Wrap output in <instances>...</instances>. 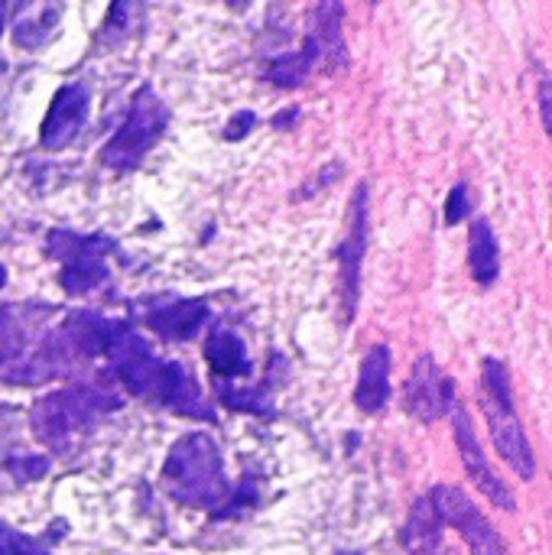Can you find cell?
Here are the masks:
<instances>
[{"label":"cell","mask_w":552,"mask_h":555,"mask_svg":"<svg viewBox=\"0 0 552 555\" xmlns=\"http://www.w3.org/2000/svg\"><path fill=\"white\" fill-rule=\"evenodd\" d=\"M163 488L172 501L215 514H221L234 494L224 475V459L218 442L202 433H192L169 449L163 465Z\"/></svg>","instance_id":"1"},{"label":"cell","mask_w":552,"mask_h":555,"mask_svg":"<svg viewBox=\"0 0 552 555\" xmlns=\"http://www.w3.org/2000/svg\"><path fill=\"white\" fill-rule=\"evenodd\" d=\"M117 406L120 403L114 393L91 387V384H75V387H65V390L42 397L29 413V426L42 446L65 452L81 436H88L107 413H114Z\"/></svg>","instance_id":"2"},{"label":"cell","mask_w":552,"mask_h":555,"mask_svg":"<svg viewBox=\"0 0 552 555\" xmlns=\"http://www.w3.org/2000/svg\"><path fill=\"white\" fill-rule=\"evenodd\" d=\"M482 406L488 416L491 442L498 455L517 472L524 481L537 475V459L530 449V439L524 433V423L514 406V387H511V371L504 367L501 358H485L482 364Z\"/></svg>","instance_id":"3"},{"label":"cell","mask_w":552,"mask_h":555,"mask_svg":"<svg viewBox=\"0 0 552 555\" xmlns=\"http://www.w3.org/2000/svg\"><path fill=\"white\" fill-rule=\"evenodd\" d=\"M312 16L316 20H312V29L306 36L303 49L270 62L267 78L277 88H299L316 72V65L335 68L345 62V36H342L345 7L342 3H319Z\"/></svg>","instance_id":"4"},{"label":"cell","mask_w":552,"mask_h":555,"mask_svg":"<svg viewBox=\"0 0 552 555\" xmlns=\"http://www.w3.org/2000/svg\"><path fill=\"white\" fill-rule=\"evenodd\" d=\"M169 127V107L163 104V98L143 85L127 111V120L120 124V130L104 143V153H101V163L114 172H130L137 169L146 153L163 140Z\"/></svg>","instance_id":"5"},{"label":"cell","mask_w":552,"mask_h":555,"mask_svg":"<svg viewBox=\"0 0 552 555\" xmlns=\"http://www.w3.org/2000/svg\"><path fill=\"white\" fill-rule=\"evenodd\" d=\"M46 250L62 263V289L68 296H88L111 280V254L117 244L107 234H72L52 231L46 237Z\"/></svg>","instance_id":"6"},{"label":"cell","mask_w":552,"mask_h":555,"mask_svg":"<svg viewBox=\"0 0 552 555\" xmlns=\"http://www.w3.org/2000/svg\"><path fill=\"white\" fill-rule=\"evenodd\" d=\"M436 511V517L449 527H455L468 550L475 555H511L504 537L495 530V524L478 511V504L455 485H436L426 498Z\"/></svg>","instance_id":"7"},{"label":"cell","mask_w":552,"mask_h":555,"mask_svg":"<svg viewBox=\"0 0 552 555\" xmlns=\"http://www.w3.org/2000/svg\"><path fill=\"white\" fill-rule=\"evenodd\" d=\"M452 429H455V446H459V459L465 465V475L472 478V485L501 511H517V498L514 491L504 485V478L491 468L482 442H478V433H475V423H472V413L459 403L452 410Z\"/></svg>","instance_id":"8"},{"label":"cell","mask_w":552,"mask_h":555,"mask_svg":"<svg viewBox=\"0 0 552 555\" xmlns=\"http://www.w3.org/2000/svg\"><path fill=\"white\" fill-rule=\"evenodd\" d=\"M403 406L420 423H436L459 406L455 380L433 361V354H423L413 364V374H410L407 390H403Z\"/></svg>","instance_id":"9"},{"label":"cell","mask_w":552,"mask_h":555,"mask_svg":"<svg viewBox=\"0 0 552 555\" xmlns=\"http://www.w3.org/2000/svg\"><path fill=\"white\" fill-rule=\"evenodd\" d=\"M368 254V185H358L351 195V221L348 234L338 244V267H342V306L345 319H355L358 296H361V263Z\"/></svg>","instance_id":"10"},{"label":"cell","mask_w":552,"mask_h":555,"mask_svg":"<svg viewBox=\"0 0 552 555\" xmlns=\"http://www.w3.org/2000/svg\"><path fill=\"white\" fill-rule=\"evenodd\" d=\"M88 107H91V98H88V88L81 81H72V85H62L49 104V114L42 120V130H39V140L46 150H62L68 146L85 120H88Z\"/></svg>","instance_id":"11"},{"label":"cell","mask_w":552,"mask_h":555,"mask_svg":"<svg viewBox=\"0 0 552 555\" xmlns=\"http://www.w3.org/2000/svg\"><path fill=\"white\" fill-rule=\"evenodd\" d=\"M211 322V306L202 299H169L143 309V325L163 341H189Z\"/></svg>","instance_id":"12"},{"label":"cell","mask_w":552,"mask_h":555,"mask_svg":"<svg viewBox=\"0 0 552 555\" xmlns=\"http://www.w3.org/2000/svg\"><path fill=\"white\" fill-rule=\"evenodd\" d=\"M156 406H166L179 416L198 420V423H215V410L208 406V400L202 397L192 371L179 361H166L163 364V377L156 387Z\"/></svg>","instance_id":"13"},{"label":"cell","mask_w":552,"mask_h":555,"mask_svg":"<svg viewBox=\"0 0 552 555\" xmlns=\"http://www.w3.org/2000/svg\"><path fill=\"white\" fill-rule=\"evenodd\" d=\"M390 400V348L387 345H374L364 361H361V374H358V387H355V403L361 413H381Z\"/></svg>","instance_id":"14"},{"label":"cell","mask_w":552,"mask_h":555,"mask_svg":"<svg viewBox=\"0 0 552 555\" xmlns=\"http://www.w3.org/2000/svg\"><path fill=\"white\" fill-rule=\"evenodd\" d=\"M468 267L482 289H491L501 276V247L488 218H475L468 228Z\"/></svg>","instance_id":"15"},{"label":"cell","mask_w":552,"mask_h":555,"mask_svg":"<svg viewBox=\"0 0 552 555\" xmlns=\"http://www.w3.org/2000/svg\"><path fill=\"white\" fill-rule=\"evenodd\" d=\"M205 358H208L211 374H215L221 384L251 374L247 348H244V341H241L234 332H228V328H218V332L208 335V341H205Z\"/></svg>","instance_id":"16"},{"label":"cell","mask_w":552,"mask_h":555,"mask_svg":"<svg viewBox=\"0 0 552 555\" xmlns=\"http://www.w3.org/2000/svg\"><path fill=\"white\" fill-rule=\"evenodd\" d=\"M403 550L410 555H446L442 543V520L436 517L433 504L423 498L413 504L407 527H403Z\"/></svg>","instance_id":"17"},{"label":"cell","mask_w":552,"mask_h":555,"mask_svg":"<svg viewBox=\"0 0 552 555\" xmlns=\"http://www.w3.org/2000/svg\"><path fill=\"white\" fill-rule=\"evenodd\" d=\"M29 345V325L23 319V309H0V371L13 374L23 364V351Z\"/></svg>","instance_id":"18"},{"label":"cell","mask_w":552,"mask_h":555,"mask_svg":"<svg viewBox=\"0 0 552 555\" xmlns=\"http://www.w3.org/2000/svg\"><path fill=\"white\" fill-rule=\"evenodd\" d=\"M0 555H52L49 546L36 537H26L7 524H0Z\"/></svg>","instance_id":"19"},{"label":"cell","mask_w":552,"mask_h":555,"mask_svg":"<svg viewBox=\"0 0 552 555\" xmlns=\"http://www.w3.org/2000/svg\"><path fill=\"white\" fill-rule=\"evenodd\" d=\"M472 211V202H468V182H459L452 192H449V202H446V224H459L465 221Z\"/></svg>","instance_id":"20"},{"label":"cell","mask_w":552,"mask_h":555,"mask_svg":"<svg viewBox=\"0 0 552 555\" xmlns=\"http://www.w3.org/2000/svg\"><path fill=\"white\" fill-rule=\"evenodd\" d=\"M10 472L16 481H36L49 472V462L46 459H16V462H10Z\"/></svg>","instance_id":"21"},{"label":"cell","mask_w":552,"mask_h":555,"mask_svg":"<svg viewBox=\"0 0 552 555\" xmlns=\"http://www.w3.org/2000/svg\"><path fill=\"white\" fill-rule=\"evenodd\" d=\"M537 104H540V117H543V130L552 140V78L543 75L540 78V88H537Z\"/></svg>","instance_id":"22"},{"label":"cell","mask_w":552,"mask_h":555,"mask_svg":"<svg viewBox=\"0 0 552 555\" xmlns=\"http://www.w3.org/2000/svg\"><path fill=\"white\" fill-rule=\"evenodd\" d=\"M254 120H257V117H254L251 111H241V114H234V117H231V127L224 130V137H228V140H241V137H244V133L254 127Z\"/></svg>","instance_id":"23"},{"label":"cell","mask_w":552,"mask_h":555,"mask_svg":"<svg viewBox=\"0 0 552 555\" xmlns=\"http://www.w3.org/2000/svg\"><path fill=\"white\" fill-rule=\"evenodd\" d=\"M10 3H0V33H3V26H7V16H10Z\"/></svg>","instance_id":"24"},{"label":"cell","mask_w":552,"mask_h":555,"mask_svg":"<svg viewBox=\"0 0 552 555\" xmlns=\"http://www.w3.org/2000/svg\"><path fill=\"white\" fill-rule=\"evenodd\" d=\"M7 286V270H3V263H0V289Z\"/></svg>","instance_id":"25"},{"label":"cell","mask_w":552,"mask_h":555,"mask_svg":"<svg viewBox=\"0 0 552 555\" xmlns=\"http://www.w3.org/2000/svg\"><path fill=\"white\" fill-rule=\"evenodd\" d=\"M338 555H361V553H338Z\"/></svg>","instance_id":"26"}]
</instances>
